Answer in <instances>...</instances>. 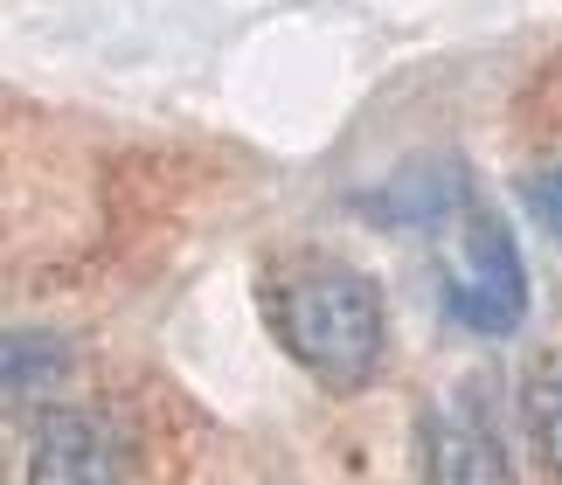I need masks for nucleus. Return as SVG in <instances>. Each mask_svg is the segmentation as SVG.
I'll return each instance as SVG.
<instances>
[{"mask_svg":"<svg viewBox=\"0 0 562 485\" xmlns=\"http://www.w3.org/2000/svg\"><path fill=\"white\" fill-rule=\"evenodd\" d=\"M271 326L285 340V354L313 374L319 388H361L382 361V292L375 278L319 263L299 271L292 284H278L265 298Z\"/></svg>","mask_w":562,"mask_h":485,"instance_id":"nucleus-1","label":"nucleus"},{"mask_svg":"<svg viewBox=\"0 0 562 485\" xmlns=\"http://www.w3.org/2000/svg\"><path fill=\"white\" fill-rule=\"evenodd\" d=\"M445 313L465 334H514L528 313V271L514 250V229L493 208H465V243L459 271L445 278Z\"/></svg>","mask_w":562,"mask_h":485,"instance_id":"nucleus-2","label":"nucleus"},{"mask_svg":"<svg viewBox=\"0 0 562 485\" xmlns=\"http://www.w3.org/2000/svg\"><path fill=\"white\" fill-rule=\"evenodd\" d=\"M29 485H125V437L98 409H49L29 444Z\"/></svg>","mask_w":562,"mask_h":485,"instance_id":"nucleus-3","label":"nucleus"},{"mask_svg":"<svg viewBox=\"0 0 562 485\" xmlns=\"http://www.w3.org/2000/svg\"><path fill=\"white\" fill-rule=\"evenodd\" d=\"M424 485H514L493 424L459 395L424 409Z\"/></svg>","mask_w":562,"mask_h":485,"instance_id":"nucleus-4","label":"nucleus"},{"mask_svg":"<svg viewBox=\"0 0 562 485\" xmlns=\"http://www.w3.org/2000/svg\"><path fill=\"white\" fill-rule=\"evenodd\" d=\"M521 416H528L535 458H542V465L562 478V347L528 368V382H521Z\"/></svg>","mask_w":562,"mask_h":485,"instance_id":"nucleus-5","label":"nucleus"},{"mask_svg":"<svg viewBox=\"0 0 562 485\" xmlns=\"http://www.w3.org/2000/svg\"><path fill=\"white\" fill-rule=\"evenodd\" d=\"M56 374H63V340H49V334H8V403L35 395L42 382H56Z\"/></svg>","mask_w":562,"mask_h":485,"instance_id":"nucleus-6","label":"nucleus"},{"mask_svg":"<svg viewBox=\"0 0 562 485\" xmlns=\"http://www.w3.org/2000/svg\"><path fill=\"white\" fill-rule=\"evenodd\" d=\"M528 215L562 243V167H549V173H535V181H528Z\"/></svg>","mask_w":562,"mask_h":485,"instance_id":"nucleus-7","label":"nucleus"}]
</instances>
